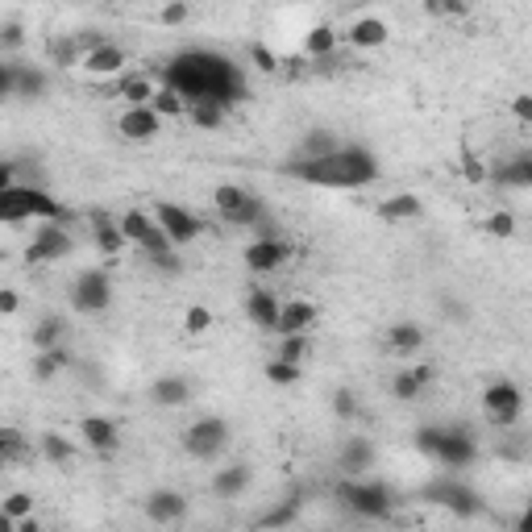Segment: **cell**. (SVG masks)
Segmentation results:
<instances>
[{"instance_id":"6da1fadb","label":"cell","mask_w":532,"mask_h":532,"mask_svg":"<svg viewBox=\"0 0 532 532\" xmlns=\"http://www.w3.org/2000/svg\"><path fill=\"white\" fill-rule=\"evenodd\" d=\"M167 88H175L188 104L196 100H216L233 104L238 96H246V80L241 71L216 50H183L167 63Z\"/></svg>"},{"instance_id":"7a4b0ae2","label":"cell","mask_w":532,"mask_h":532,"mask_svg":"<svg viewBox=\"0 0 532 532\" xmlns=\"http://www.w3.org/2000/svg\"><path fill=\"white\" fill-rule=\"evenodd\" d=\"M283 170L300 183H312V188L353 192V188H366V183L379 179V159H374L366 146H350V142H345L337 154H325V159H292Z\"/></svg>"},{"instance_id":"3957f363","label":"cell","mask_w":532,"mask_h":532,"mask_svg":"<svg viewBox=\"0 0 532 532\" xmlns=\"http://www.w3.org/2000/svg\"><path fill=\"white\" fill-rule=\"evenodd\" d=\"M0 221L4 225H22V221H63V205L46 188H4L0 192Z\"/></svg>"},{"instance_id":"277c9868","label":"cell","mask_w":532,"mask_h":532,"mask_svg":"<svg viewBox=\"0 0 532 532\" xmlns=\"http://www.w3.org/2000/svg\"><path fill=\"white\" fill-rule=\"evenodd\" d=\"M337 499H341V508L353 511V516H362V520H387L391 508H396L391 491L366 475H350L345 483H337Z\"/></svg>"},{"instance_id":"5b68a950","label":"cell","mask_w":532,"mask_h":532,"mask_svg":"<svg viewBox=\"0 0 532 532\" xmlns=\"http://www.w3.org/2000/svg\"><path fill=\"white\" fill-rule=\"evenodd\" d=\"M229 420L225 416H200L196 424H188L183 432V449L192 453L196 462H216L229 445Z\"/></svg>"},{"instance_id":"8992f818","label":"cell","mask_w":532,"mask_h":532,"mask_svg":"<svg viewBox=\"0 0 532 532\" xmlns=\"http://www.w3.org/2000/svg\"><path fill=\"white\" fill-rule=\"evenodd\" d=\"M483 416L495 424V429H511L520 424L524 416V391L511 379H495V383L483 387Z\"/></svg>"},{"instance_id":"52a82bcc","label":"cell","mask_w":532,"mask_h":532,"mask_svg":"<svg viewBox=\"0 0 532 532\" xmlns=\"http://www.w3.org/2000/svg\"><path fill=\"white\" fill-rule=\"evenodd\" d=\"M109 304H113V279H109V271L92 266V271L75 275V283H71V308L75 312L92 317V312H104Z\"/></svg>"},{"instance_id":"ba28073f","label":"cell","mask_w":532,"mask_h":532,"mask_svg":"<svg viewBox=\"0 0 532 532\" xmlns=\"http://www.w3.org/2000/svg\"><path fill=\"white\" fill-rule=\"evenodd\" d=\"M67 254H71V233L58 229V221H46L34 233L30 249H25V262H30V266H42V262H58V258H67Z\"/></svg>"},{"instance_id":"9c48e42d","label":"cell","mask_w":532,"mask_h":532,"mask_svg":"<svg viewBox=\"0 0 532 532\" xmlns=\"http://www.w3.org/2000/svg\"><path fill=\"white\" fill-rule=\"evenodd\" d=\"M154 216H159V225L167 229V238L175 241V249H183V246H192L200 233H205V225H200V216H192L183 205H167L162 200L159 208H154Z\"/></svg>"},{"instance_id":"30bf717a","label":"cell","mask_w":532,"mask_h":532,"mask_svg":"<svg viewBox=\"0 0 532 532\" xmlns=\"http://www.w3.org/2000/svg\"><path fill=\"white\" fill-rule=\"evenodd\" d=\"M287 258H292V246H287L283 238H275V233H262V238H254V241L246 246V266H249L254 275L279 271Z\"/></svg>"},{"instance_id":"8fae6325","label":"cell","mask_w":532,"mask_h":532,"mask_svg":"<svg viewBox=\"0 0 532 532\" xmlns=\"http://www.w3.org/2000/svg\"><path fill=\"white\" fill-rule=\"evenodd\" d=\"M142 508H146V520L150 524H183V520H188V508H192V503H188V495H183V491L159 487V491H150Z\"/></svg>"},{"instance_id":"7c38bea8","label":"cell","mask_w":532,"mask_h":532,"mask_svg":"<svg viewBox=\"0 0 532 532\" xmlns=\"http://www.w3.org/2000/svg\"><path fill=\"white\" fill-rule=\"evenodd\" d=\"M80 437L92 453H100V458H113L121 449V429H117V420L109 416H83L80 420Z\"/></svg>"},{"instance_id":"4fadbf2b","label":"cell","mask_w":532,"mask_h":532,"mask_svg":"<svg viewBox=\"0 0 532 532\" xmlns=\"http://www.w3.org/2000/svg\"><path fill=\"white\" fill-rule=\"evenodd\" d=\"M117 129L129 142H150V137L162 134V113H154L150 104H129L121 113V121H117Z\"/></svg>"},{"instance_id":"5bb4252c","label":"cell","mask_w":532,"mask_h":532,"mask_svg":"<svg viewBox=\"0 0 532 532\" xmlns=\"http://www.w3.org/2000/svg\"><path fill=\"white\" fill-rule=\"evenodd\" d=\"M429 495H432V503L449 508L453 516H478V511H483L478 491H470L466 483H437V487H429Z\"/></svg>"},{"instance_id":"9a60e30c","label":"cell","mask_w":532,"mask_h":532,"mask_svg":"<svg viewBox=\"0 0 532 532\" xmlns=\"http://www.w3.org/2000/svg\"><path fill=\"white\" fill-rule=\"evenodd\" d=\"M80 67L88 71V75H96V80H109V75H121V71L129 67V55H125V46L104 42V46H96V50L83 55Z\"/></svg>"},{"instance_id":"2e32d148","label":"cell","mask_w":532,"mask_h":532,"mask_svg":"<svg viewBox=\"0 0 532 532\" xmlns=\"http://www.w3.org/2000/svg\"><path fill=\"white\" fill-rule=\"evenodd\" d=\"M246 312H249V320H254L262 333H279V312H283V300L271 295L266 287H254V292L246 295Z\"/></svg>"},{"instance_id":"e0dca14e","label":"cell","mask_w":532,"mask_h":532,"mask_svg":"<svg viewBox=\"0 0 532 532\" xmlns=\"http://www.w3.org/2000/svg\"><path fill=\"white\" fill-rule=\"evenodd\" d=\"M254 483V470L246 462H225L221 470L213 475V495L216 499H241Z\"/></svg>"},{"instance_id":"ac0fdd59","label":"cell","mask_w":532,"mask_h":532,"mask_svg":"<svg viewBox=\"0 0 532 532\" xmlns=\"http://www.w3.org/2000/svg\"><path fill=\"white\" fill-rule=\"evenodd\" d=\"M437 379V366L432 362H420V366H408V371H399L396 374V383H391V396L404 399V404H416L420 391Z\"/></svg>"},{"instance_id":"d6986e66","label":"cell","mask_w":532,"mask_h":532,"mask_svg":"<svg viewBox=\"0 0 532 532\" xmlns=\"http://www.w3.org/2000/svg\"><path fill=\"white\" fill-rule=\"evenodd\" d=\"M478 458V445L466 429H445V441H441V466L458 470V466H475Z\"/></svg>"},{"instance_id":"ffe728a7","label":"cell","mask_w":532,"mask_h":532,"mask_svg":"<svg viewBox=\"0 0 532 532\" xmlns=\"http://www.w3.org/2000/svg\"><path fill=\"white\" fill-rule=\"evenodd\" d=\"M387 38H391V30H387L383 17H358V22L345 30V42H350L353 50H379V46H387Z\"/></svg>"},{"instance_id":"44dd1931","label":"cell","mask_w":532,"mask_h":532,"mask_svg":"<svg viewBox=\"0 0 532 532\" xmlns=\"http://www.w3.org/2000/svg\"><path fill=\"white\" fill-rule=\"evenodd\" d=\"M92 241H96V246H100V254H109V258H117V254L129 246L121 221H113L109 213H92Z\"/></svg>"},{"instance_id":"7402d4cb","label":"cell","mask_w":532,"mask_h":532,"mask_svg":"<svg viewBox=\"0 0 532 532\" xmlns=\"http://www.w3.org/2000/svg\"><path fill=\"white\" fill-rule=\"evenodd\" d=\"M150 399H154L159 408H183V404H192V383H188L183 374H162V379H154V387H150Z\"/></svg>"},{"instance_id":"603a6c76","label":"cell","mask_w":532,"mask_h":532,"mask_svg":"<svg viewBox=\"0 0 532 532\" xmlns=\"http://www.w3.org/2000/svg\"><path fill=\"white\" fill-rule=\"evenodd\" d=\"M317 304L312 300H283V312H279V337L283 333H308L317 325Z\"/></svg>"},{"instance_id":"cb8c5ba5","label":"cell","mask_w":532,"mask_h":532,"mask_svg":"<svg viewBox=\"0 0 532 532\" xmlns=\"http://www.w3.org/2000/svg\"><path fill=\"white\" fill-rule=\"evenodd\" d=\"M387 350L399 353V358H412V353L424 350V328L416 320H399V325L387 328Z\"/></svg>"},{"instance_id":"d4e9b609","label":"cell","mask_w":532,"mask_h":532,"mask_svg":"<svg viewBox=\"0 0 532 532\" xmlns=\"http://www.w3.org/2000/svg\"><path fill=\"white\" fill-rule=\"evenodd\" d=\"M337 466L345 470V475H366V470L374 466V445L366 441V437H350L337 453Z\"/></svg>"},{"instance_id":"484cf974","label":"cell","mask_w":532,"mask_h":532,"mask_svg":"<svg viewBox=\"0 0 532 532\" xmlns=\"http://www.w3.org/2000/svg\"><path fill=\"white\" fill-rule=\"evenodd\" d=\"M345 146L333 129H308L304 137H300V146H295V159H325V154H337V150Z\"/></svg>"},{"instance_id":"4316f807","label":"cell","mask_w":532,"mask_h":532,"mask_svg":"<svg viewBox=\"0 0 532 532\" xmlns=\"http://www.w3.org/2000/svg\"><path fill=\"white\" fill-rule=\"evenodd\" d=\"M491 179H495L499 188H532V154H516V159L499 162V167L491 170Z\"/></svg>"},{"instance_id":"83f0119b","label":"cell","mask_w":532,"mask_h":532,"mask_svg":"<svg viewBox=\"0 0 532 532\" xmlns=\"http://www.w3.org/2000/svg\"><path fill=\"white\" fill-rule=\"evenodd\" d=\"M71 366V350L67 345H50V350H34V379L38 383H50L58 371Z\"/></svg>"},{"instance_id":"f1b7e54d","label":"cell","mask_w":532,"mask_h":532,"mask_svg":"<svg viewBox=\"0 0 532 532\" xmlns=\"http://www.w3.org/2000/svg\"><path fill=\"white\" fill-rule=\"evenodd\" d=\"M420 213H424V200H420V196H412V192H399V196H391V200H383V205H379V216H383V221H391V225H396V221H416Z\"/></svg>"},{"instance_id":"f546056e","label":"cell","mask_w":532,"mask_h":532,"mask_svg":"<svg viewBox=\"0 0 532 532\" xmlns=\"http://www.w3.org/2000/svg\"><path fill=\"white\" fill-rule=\"evenodd\" d=\"M38 453H42L50 466H71L75 462V445H71L63 432H42V437H38Z\"/></svg>"},{"instance_id":"4dcf8cb0","label":"cell","mask_w":532,"mask_h":532,"mask_svg":"<svg viewBox=\"0 0 532 532\" xmlns=\"http://www.w3.org/2000/svg\"><path fill=\"white\" fill-rule=\"evenodd\" d=\"M225 225H233V229H258V233H262V229H266V205H262L258 196L249 192L246 205H241L233 216H225Z\"/></svg>"},{"instance_id":"1f68e13d","label":"cell","mask_w":532,"mask_h":532,"mask_svg":"<svg viewBox=\"0 0 532 532\" xmlns=\"http://www.w3.org/2000/svg\"><path fill=\"white\" fill-rule=\"evenodd\" d=\"M333 50H337V30H333V25L320 22L304 34V55L308 58H325V55H333Z\"/></svg>"},{"instance_id":"d6a6232c","label":"cell","mask_w":532,"mask_h":532,"mask_svg":"<svg viewBox=\"0 0 532 532\" xmlns=\"http://www.w3.org/2000/svg\"><path fill=\"white\" fill-rule=\"evenodd\" d=\"M50 80L42 67H17V100H42Z\"/></svg>"},{"instance_id":"836d02e7","label":"cell","mask_w":532,"mask_h":532,"mask_svg":"<svg viewBox=\"0 0 532 532\" xmlns=\"http://www.w3.org/2000/svg\"><path fill=\"white\" fill-rule=\"evenodd\" d=\"M25 516H34V495L13 491L9 499H0V520H4V528H17Z\"/></svg>"},{"instance_id":"e575fe53","label":"cell","mask_w":532,"mask_h":532,"mask_svg":"<svg viewBox=\"0 0 532 532\" xmlns=\"http://www.w3.org/2000/svg\"><path fill=\"white\" fill-rule=\"evenodd\" d=\"M188 117H192L196 129H221L229 109L225 104H216V100H196V104H188Z\"/></svg>"},{"instance_id":"d590c367","label":"cell","mask_w":532,"mask_h":532,"mask_svg":"<svg viewBox=\"0 0 532 532\" xmlns=\"http://www.w3.org/2000/svg\"><path fill=\"white\" fill-rule=\"evenodd\" d=\"M63 333H67V325H63V317H42L34 325V333H30V341H34V350H50V345H63Z\"/></svg>"},{"instance_id":"8d00e7d4","label":"cell","mask_w":532,"mask_h":532,"mask_svg":"<svg viewBox=\"0 0 532 532\" xmlns=\"http://www.w3.org/2000/svg\"><path fill=\"white\" fill-rule=\"evenodd\" d=\"M246 200H249L246 188H238V183H216L213 205H216V213H221V216H233L241 205H246Z\"/></svg>"},{"instance_id":"74e56055","label":"cell","mask_w":532,"mask_h":532,"mask_svg":"<svg viewBox=\"0 0 532 532\" xmlns=\"http://www.w3.org/2000/svg\"><path fill=\"white\" fill-rule=\"evenodd\" d=\"M300 374H304V366L287 362V358H279V353L266 362V383H271V387H295V383H300Z\"/></svg>"},{"instance_id":"f35d334b","label":"cell","mask_w":532,"mask_h":532,"mask_svg":"<svg viewBox=\"0 0 532 532\" xmlns=\"http://www.w3.org/2000/svg\"><path fill=\"white\" fill-rule=\"evenodd\" d=\"M117 92H121V96H125V100H129V104H150V100H154V92H159V88H154V83H150L146 75H121V83H117Z\"/></svg>"},{"instance_id":"ab89813d","label":"cell","mask_w":532,"mask_h":532,"mask_svg":"<svg viewBox=\"0 0 532 532\" xmlns=\"http://www.w3.org/2000/svg\"><path fill=\"white\" fill-rule=\"evenodd\" d=\"M50 63H55V67H75V63H83L80 38H55V42H50Z\"/></svg>"},{"instance_id":"60d3db41","label":"cell","mask_w":532,"mask_h":532,"mask_svg":"<svg viewBox=\"0 0 532 532\" xmlns=\"http://www.w3.org/2000/svg\"><path fill=\"white\" fill-rule=\"evenodd\" d=\"M308 350H312L308 333H283V337H279V358H287V362H300V366H304Z\"/></svg>"},{"instance_id":"b9f144b4","label":"cell","mask_w":532,"mask_h":532,"mask_svg":"<svg viewBox=\"0 0 532 532\" xmlns=\"http://www.w3.org/2000/svg\"><path fill=\"white\" fill-rule=\"evenodd\" d=\"M25 453H30V449H25V437H22V432H17V429H4V432H0V462H4V466H17Z\"/></svg>"},{"instance_id":"7bdbcfd3","label":"cell","mask_w":532,"mask_h":532,"mask_svg":"<svg viewBox=\"0 0 532 532\" xmlns=\"http://www.w3.org/2000/svg\"><path fill=\"white\" fill-rule=\"evenodd\" d=\"M150 109L162 113V117H179V113H188V100H183L175 88H159L154 92V100H150Z\"/></svg>"},{"instance_id":"ee69618b","label":"cell","mask_w":532,"mask_h":532,"mask_svg":"<svg viewBox=\"0 0 532 532\" xmlns=\"http://www.w3.org/2000/svg\"><path fill=\"white\" fill-rule=\"evenodd\" d=\"M441 441H445V429H432V424H429V429L416 432V449L424 453L429 462H437V466H441Z\"/></svg>"},{"instance_id":"f6af8a7d","label":"cell","mask_w":532,"mask_h":532,"mask_svg":"<svg viewBox=\"0 0 532 532\" xmlns=\"http://www.w3.org/2000/svg\"><path fill=\"white\" fill-rule=\"evenodd\" d=\"M295 516H300V499H287L283 508H275V511H266L258 520V528H287V524H295Z\"/></svg>"},{"instance_id":"bcb514c9","label":"cell","mask_w":532,"mask_h":532,"mask_svg":"<svg viewBox=\"0 0 532 532\" xmlns=\"http://www.w3.org/2000/svg\"><path fill=\"white\" fill-rule=\"evenodd\" d=\"M333 416H337V420H358V416H362V404H358V396H353L350 387L333 391Z\"/></svg>"},{"instance_id":"7dc6e473","label":"cell","mask_w":532,"mask_h":532,"mask_svg":"<svg viewBox=\"0 0 532 532\" xmlns=\"http://www.w3.org/2000/svg\"><path fill=\"white\" fill-rule=\"evenodd\" d=\"M208 328H213V312H208L205 304H192L188 312H183V333L200 337V333H208Z\"/></svg>"},{"instance_id":"c3c4849f","label":"cell","mask_w":532,"mask_h":532,"mask_svg":"<svg viewBox=\"0 0 532 532\" xmlns=\"http://www.w3.org/2000/svg\"><path fill=\"white\" fill-rule=\"evenodd\" d=\"M424 13L429 17H466L470 0H424Z\"/></svg>"},{"instance_id":"681fc988","label":"cell","mask_w":532,"mask_h":532,"mask_svg":"<svg viewBox=\"0 0 532 532\" xmlns=\"http://www.w3.org/2000/svg\"><path fill=\"white\" fill-rule=\"evenodd\" d=\"M462 175H466V183H487L491 179V170L483 167V159H478L475 150H462Z\"/></svg>"},{"instance_id":"f907efd6","label":"cell","mask_w":532,"mask_h":532,"mask_svg":"<svg viewBox=\"0 0 532 532\" xmlns=\"http://www.w3.org/2000/svg\"><path fill=\"white\" fill-rule=\"evenodd\" d=\"M487 233L491 238H516V216L511 213H491L487 216Z\"/></svg>"},{"instance_id":"816d5d0a","label":"cell","mask_w":532,"mask_h":532,"mask_svg":"<svg viewBox=\"0 0 532 532\" xmlns=\"http://www.w3.org/2000/svg\"><path fill=\"white\" fill-rule=\"evenodd\" d=\"M188 17H192L188 0H167V4H162V13H159V22H162V25H183Z\"/></svg>"},{"instance_id":"f5cc1de1","label":"cell","mask_w":532,"mask_h":532,"mask_svg":"<svg viewBox=\"0 0 532 532\" xmlns=\"http://www.w3.org/2000/svg\"><path fill=\"white\" fill-rule=\"evenodd\" d=\"M249 58H254V67H258V71H279V55H275V50H266L262 42L249 46Z\"/></svg>"},{"instance_id":"db71d44e","label":"cell","mask_w":532,"mask_h":532,"mask_svg":"<svg viewBox=\"0 0 532 532\" xmlns=\"http://www.w3.org/2000/svg\"><path fill=\"white\" fill-rule=\"evenodd\" d=\"M22 42H25L22 22H4V25H0V46H4V50H17Z\"/></svg>"},{"instance_id":"11a10c76","label":"cell","mask_w":532,"mask_h":532,"mask_svg":"<svg viewBox=\"0 0 532 532\" xmlns=\"http://www.w3.org/2000/svg\"><path fill=\"white\" fill-rule=\"evenodd\" d=\"M0 96H4V100H17V63H4V67H0Z\"/></svg>"},{"instance_id":"9f6ffc18","label":"cell","mask_w":532,"mask_h":532,"mask_svg":"<svg viewBox=\"0 0 532 532\" xmlns=\"http://www.w3.org/2000/svg\"><path fill=\"white\" fill-rule=\"evenodd\" d=\"M511 117L524 125H532V96L528 92H520V96H511Z\"/></svg>"},{"instance_id":"6f0895ef","label":"cell","mask_w":532,"mask_h":532,"mask_svg":"<svg viewBox=\"0 0 532 532\" xmlns=\"http://www.w3.org/2000/svg\"><path fill=\"white\" fill-rule=\"evenodd\" d=\"M17 308H22V295L13 292V287H4V292H0V312H4V317H13Z\"/></svg>"},{"instance_id":"680465c9","label":"cell","mask_w":532,"mask_h":532,"mask_svg":"<svg viewBox=\"0 0 532 532\" xmlns=\"http://www.w3.org/2000/svg\"><path fill=\"white\" fill-rule=\"evenodd\" d=\"M75 38H80L83 55H88V50H96V46H104V42H109V38H104V34H96V30H83V34H75Z\"/></svg>"},{"instance_id":"91938a15","label":"cell","mask_w":532,"mask_h":532,"mask_svg":"<svg viewBox=\"0 0 532 532\" xmlns=\"http://www.w3.org/2000/svg\"><path fill=\"white\" fill-rule=\"evenodd\" d=\"M17 188V162H0V192Z\"/></svg>"},{"instance_id":"94428289","label":"cell","mask_w":532,"mask_h":532,"mask_svg":"<svg viewBox=\"0 0 532 532\" xmlns=\"http://www.w3.org/2000/svg\"><path fill=\"white\" fill-rule=\"evenodd\" d=\"M516 528H520V532H532V499H528V508H524V516L516 520Z\"/></svg>"},{"instance_id":"6125c7cd","label":"cell","mask_w":532,"mask_h":532,"mask_svg":"<svg viewBox=\"0 0 532 532\" xmlns=\"http://www.w3.org/2000/svg\"><path fill=\"white\" fill-rule=\"evenodd\" d=\"M104 4H113V0H104Z\"/></svg>"}]
</instances>
